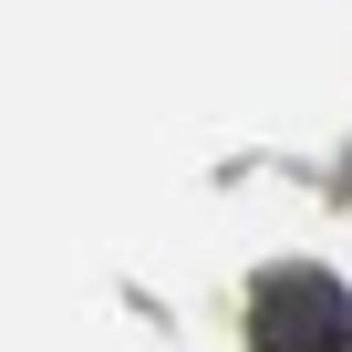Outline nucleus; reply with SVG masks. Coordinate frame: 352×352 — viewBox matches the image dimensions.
<instances>
[{"mask_svg":"<svg viewBox=\"0 0 352 352\" xmlns=\"http://www.w3.org/2000/svg\"><path fill=\"white\" fill-rule=\"evenodd\" d=\"M249 342L259 352H352V300L331 270H270L249 290Z\"/></svg>","mask_w":352,"mask_h":352,"instance_id":"nucleus-1","label":"nucleus"}]
</instances>
